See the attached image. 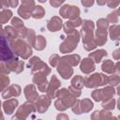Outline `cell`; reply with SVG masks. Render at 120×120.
I'll return each mask as SVG.
<instances>
[{"mask_svg": "<svg viewBox=\"0 0 120 120\" xmlns=\"http://www.w3.org/2000/svg\"><path fill=\"white\" fill-rule=\"evenodd\" d=\"M80 11L77 7L70 6V5H65L61 9H60V14L64 18H70V19H75L78 17Z\"/></svg>", "mask_w": 120, "mask_h": 120, "instance_id": "4", "label": "cell"}, {"mask_svg": "<svg viewBox=\"0 0 120 120\" xmlns=\"http://www.w3.org/2000/svg\"><path fill=\"white\" fill-rule=\"evenodd\" d=\"M0 81H1V82H0V91H3V89L8 84L9 79H8V77H7V76H2V75H0Z\"/></svg>", "mask_w": 120, "mask_h": 120, "instance_id": "25", "label": "cell"}, {"mask_svg": "<svg viewBox=\"0 0 120 120\" xmlns=\"http://www.w3.org/2000/svg\"><path fill=\"white\" fill-rule=\"evenodd\" d=\"M11 11L10 10H3L0 12V23H5L7 21H8L11 18Z\"/></svg>", "mask_w": 120, "mask_h": 120, "instance_id": "20", "label": "cell"}, {"mask_svg": "<svg viewBox=\"0 0 120 120\" xmlns=\"http://www.w3.org/2000/svg\"><path fill=\"white\" fill-rule=\"evenodd\" d=\"M106 1L107 0H97V2H98V5H104L106 3Z\"/></svg>", "mask_w": 120, "mask_h": 120, "instance_id": "36", "label": "cell"}, {"mask_svg": "<svg viewBox=\"0 0 120 120\" xmlns=\"http://www.w3.org/2000/svg\"><path fill=\"white\" fill-rule=\"evenodd\" d=\"M11 23L12 25H15V27H23V23L18 18H13L11 21Z\"/></svg>", "mask_w": 120, "mask_h": 120, "instance_id": "29", "label": "cell"}, {"mask_svg": "<svg viewBox=\"0 0 120 120\" xmlns=\"http://www.w3.org/2000/svg\"><path fill=\"white\" fill-rule=\"evenodd\" d=\"M35 111H36V108H35L34 104H32L30 102H26L22 106L20 107V109L17 112L16 117H18V118H25L29 114L30 112H35Z\"/></svg>", "mask_w": 120, "mask_h": 120, "instance_id": "5", "label": "cell"}, {"mask_svg": "<svg viewBox=\"0 0 120 120\" xmlns=\"http://www.w3.org/2000/svg\"><path fill=\"white\" fill-rule=\"evenodd\" d=\"M62 26V21L61 19L57 18V17H53L52 19H51V21L48 22V28L50 31L52 32H56L58 31Z\"/></svg>", "mask_w": 120, "mask_h": 120, "instance_id": "12", "label": "cell"}, {"mask_svg": "<svg viewBox=\"0 0 120 120\" xmlns=\"http://www.w3.org/2000/svg\"><path fill=\"white\" fill-rule=\"evenodd\" d=\"M118 4H119V0H109V2H108V6L112 8L117 7Z\"/></svg>", "mask_w": 120, "mask_h": 120, "instance_id": "30", "label": "cell"}, {"mask_svg": "<svg viewBox=\"0 0 120 120\" xmlns=\"http://www.w3.org/2000/svg\"><path fill=\"white\" fill-rule=\"evenodd\" d=\"M108 82V77L103 76L99 73H95L89 78L85 79V86L86 87H96L98 85H102Z\"/></svg>", "mask_w": 120, "mask_h": 120, "instance_id": "1", "label": "cell"}, {"mask_svg": "<svg viewBox=\"0 0 120 120\" xmlns=\"http://www.w3.org/2000/svg\"><path fill=\"white\" fill-rule=\"evenodd\" d=\"M113 94H114V89L112 87H106L100 90H95L92 93V97L96 101H100L112 98Z\"/></svg>", "mask_w": 120, "mask_h": 120, "instance_id": "3", "label": "cell"}, {"mask_svg": "<svg viewBox=\"0 0 120 120\" xmlns=\"http://www.w3.org/2000/svg\"><path fill=\"white\" fill-rule=\"evenodd\" d=\"M104 55H105V56L107 55V52L104 51V50H98V51H96V52L90 53V54H89V57L93 58L96 63H99V62L101 61V58H102Z\"/></svg>", "mask_w": 120, "mask_h": 120, "instance_id": "17", "label": "cell"}, {"mask_svg": "<svg viewBox=\"0 0 120 120\" xmlns=\"http://www.w3.org/2000/svg\"><path fill=\"white\" fill-rule=\"evenodd\" d=\"M24 94L28 100H35L38 98V93L36 91V88L33 84H29L24 88Z\"/></svg>", "mask_w": 120, "mask_h": 120, "instance_id": "11", "label": "cell"}, {"mask_svg": "<svg viewBox=\"0 0 120 120\" xmlns=\"http://www.w3.org/2000/svg\"><path fill=\"white\" fill-rule=\"evenodd\" d=\"M118 82H119L118 75H112V77L108 78V82H110L112 85H116V84H118Z\"/></svg>", "mask_w": 120, "mask_h": 120, "instance_id": "27", "label": "cell"}, {"mask_svg": "<svg viewBox=\"0 0 120 120\" xmlns=\"http://www.w3.org/2000/svg\"><path fill=\"white\" fill-rule=\"evenodd\" d=\"M60 118L68 119V115H66V114H59V115H57V119H60Z\"/></svg>", "mask_w": 120, "mask_h": 120, "instance_id": "35", "label": "cell"}, {"mask_svg": "<svg viewBox=\"0 0 120 120\" xmlns=\"http://www.w3.org/2000/svg\"><path fill=\"white\" fill-rule=\"evenodd\" d=\"M50 102H51V100H50V98H48V97H45V96H41V97H39V98L38 99V101H37V111L38 112H40V113H43L47 109H48V107H49V105H50Z\"/></svg>", "mask_w": 120, "mask_h": 120, "instance_id": "6", "label": "cell"}, {"mask_svg": "<svg viewBox=\"0 0 120 120\" xmlns=\"http://www.w3.org/2000/svg\"><path fill=\"white\" fill-rule=\"evenodd\" d=\"M54 106H55V108L57 109V110H59V111H65L66 109H67V107L62 103V101L59 99V100H56L55 102H54Z\"/></svg>", "mask_w": 120, "mask_h": 120, "instance_id": "28", "label": "cell"}, {"mask_svg": "<svg viewBox=\"0 0 120 120\" xmlns=\"http://www.w3.org/2000/svg\"><path fill=\"white\" fill-rule=\"evenodd\" d=\"M13 56V53L8 46V41L4 36H0V61H8Z\"/></svg>", "mask_w": 120, "mask_h": 120, "instance_id": "2", "label": "cell"}, {"mask_svg": "<svg viewBox=\"0 0 120 120\" xmlns=\"http://www.w3.org/2000/svg\"><path fill=\"white\" fill-rule=\"evenodd\" d=\"M110 35H111V38L115 40L118 39L119 37V30H118V25H113L110 28Z\"/></svg>", "mask_w": 120, "mask_h": 120, "instance_id": "22", "label": "cell"}, {"mask_svg": "<svg viewBox=\"0 0 120 120\" xmlns=\"http://www.w3.org/2000/svg\"><path fill=\"white\" fill-rule=\"evenodd\" d=\"M22 5L23 6H26L28 8H31L30 7V4L34 6V1L33 0H22Z\"/></svg>", "mask_w": 120, "mask_h": 120, "instance_id": "33", "label": "cell"}, {"mask_svg": "<svg viewBox=\"0 0 120 120\" xmlns=\"http://www.w3.org/2000/svg\"><path fill=\"white\" fill-rule=\"evenodd\" d=\"M64 1H65V0H51L50 3H51V5L53 6V7H58V6H59L60 4H62Z\"/></svg>", "mask_w": 120, "mask_h": 120, "instance_id": "32", "label": "cell"}, {"mask_svg": "<svg viewBox=\"0 0 120 120\" xmlns=\"http://www.w3.org/2000/svg\"><path fill=\"white\" fill-rule=\"evenodd\" d=\"M2 2H3V1H0V8H2Z\"/></svg>", "mask_w": 120, "mask_h": 120, "instance_id": "39", "label": "cell"}, {"mask_svg": "<svg viewBox=\"0 0 120 120\" xmlns=\"http://www.w3.org/2000/svg\"><path fill=\"white\" fill-rule=\"evenodd\" d=\"M46 75L44 74H37L34 77V82H36L38 84V87L40 91L45 92L46 91V85H47V80H46Z\"/></svg>", "mask_w": 120, "mask_h": 120, "instance_id": "9", "label": "cell"}, {"mask_svg": "<svg viewBox=\"0 0 120 120\" xmlns=\"http://www.w3.org/2000/svg\"><path fill=\"white\" fill-rule=\"evenodd\" d=\"M0 104H1V102H0ZM0 118H1V119L3 118V115H2V112H1V109H0Z\"/></svg>", "mask_w": 120, "mask_h": 120, "instance_id": "37", "label": "cell"}, {"mask_svg": "<svg viewBox=\"0 0 120 120\" xmlns=\"http://www.w3.org/2000/svg\"><path fill=\"white\" fill-rule=\"evenodd\" d=\"M99 114H101L100 118H111V112L108 111H102L99 112Z\"/></svg>", "mask_w": 120, "mask_h": 120, "instance_id": "31", "label": "cell"}, {"mask_svg": "<svg viewBox=\"0 0 120 120\" xmlns=\"http://www.w3.org/2000/svg\"><path fill=\"white\" fill-rule=\"evenodd\" d=\"M17 105H18V100L17 99H9V100L6 101L4 103V110H5L6 113L11 114L14 112Z\"/></svg>", "mask_w": 120, "mask_h": 120, "instance_id": "14", "label": "cell"}, {"mask_svg": "<svg viewBox=\"0 0 120 120\" xmlns=\"http://www.w3.org/2000/svg\"><path fill=\"white\" fill-rule=\"evenodd\" d=\"M59 65L57 67V70L58 72L61 74V76L64 78V79H68L71 77L72 75V68H70L68 67V64L62 62V61H59Z\"/></svg>", "mask_w": 120, "mask_h": 120, "instance_id": "7", "label": "cell"}, {"mask_svg": "<svg viewBox=\"0 0 120 120\" xmlns=\"http://www.w3.org/2000/svg\"><path fill=\"white\" fill-rule=\"evenodd\" d=\"M59 85H60L59 81L57 80V78H56L54 75H52V80H51V83H50L49 88H48V91H47V93H48L50 98H54L55 91H56V89L58 88Z\"/></svg>", "mask_w": 120, "mask_h": 120, "instance_id": "10", "label": "cell"}, {"mask_svg": "<svg viewBox=\"0 0 120 120\" xmlns=\"http://www.w3.org/2000/svg\"><path fill=\"white\" fill-rule=\"evenodd\" d=\"M3 4L5 7H16L18 5V0H3Z\"/></svg>", "mask_w": 120, "mask_h": 120, "instance_id": "26", "label": "cell"}, {"mask_svg": "<svg viewBox=\"0 0 120 120\" xmlns=\"http://www.w3.org/2000/svg\"><path fill=\"white\" fill-rule=\"evenodd\" d=\"M102 70L106 71L108 73H112L113 71V63H112V61H110V60L105 61L102 65Z\"/></svg>", "mask_w": 120, "mask_h": 120, "instance_id": "21", "label": "cell"}, {"mask_svg": "<svg viewBox=\"0 0 120 120\" xmlns=\"http://www.w3.org/2000/svg\"><path fill=\"white\" fill-rule=\"evenodd\" d=\"M79 60H80V56L77 55V54H72V55H68V56H65V57H62V58H59V61H62L66 64H70L71 66H76L78 63H79Z\"/></svg>", "mask_w": 120, "mask_h": 120, "instance_id": "16", "label": "cell"}, {"mask_svg": "<svg viewBox=\"0 0 120 120\" xmlns=\"http://www.w3.org/2000/svg\"><path fill=\"white\" fill-rule=\"evenodd\" d=\"M71 85L75 88H78V89H81L82 87V79L79 76H76L72 82H71Z\"/></svg>", "mask_w": 120, "mask_h": 120, "instance_id": "23", "label": "cell"}, {"mask_svg": "<svg viewBox=\"0 0 120 120\" xmlns=\"http://www.w3.org/2000/svg\"><path fill=\"white\" fill-rule=\"evenodd\" d=\"M34 46L37 50H42L46 46V39L42 36L36 37V42H34Z\"/></svg>", "mask_w": 120, "mask_h": 120, "instance_id": "19", "label": "cell"}, {"mask_svg": "<svg viewBox=\"0 0 120 120\" xmlns=\"http://www.w3.org/2000/svg\"><path fill=\"white\" fill-rule=\"evenodd\" d=\"M39 2H41V3H44V2H46V0H38Z\"/></svg>", "mask_w": 120, "mask_h": 120, "instance_id": "38", "label": "cell"}, {"mask_svg": "<svg viewBox=\"0 0 120 120\" xmlns=\"http://www.w3.org/2000/svg\"><path fill=\"white\" fill-rule=\"evenodd\" d=\"M94 3V0H82V4L85 7H90Z\"/></svg>", "mask_w": 120, "mask_h": 120, "instance_id": "34", "label": "cell"}, {"mask_svg": "<svg viewBox=\"0 0 120 120\" xmlns=\"http://www.w3.org/2000/svg\"><path fill=\"white\" fill-rule=\"evenodd\" d=\"M21 93V88L19 85L17 84H13L11 85L10 87H8V89H6L4 92H3V95L2 97L4 98H11L13 96H19Z\"/></svg>", "mask_w": 120, "mask_h": 120, "instance_id": "8", "label": "cell"}, {"mask_svg": "<svg viewBox=\"0 0 120 120\" xmlns=\"http://www.w3.org/2000/svg\"><path fill=\"white\" fill-rule=\"evenodd\" d=\"M95 69V65L94 63L91 61V59L85 58L82 60V64H81V70L84 73H89L91 71H93Z\"/></svg>", "mask_w": 120, "mask_h": 120, "instance_id": "13", "label": "cell"}, {"mask_svg": "<svg viewBox=\"0 0 120 120\" xmlns=\"http://www.w3.org/2000/svg\"><path fill=\"white\" fill-rule=\"evenodd\" d=\"M44 9L42 7L38 6V7H34L31 10V15L35 18V19H40L44 16Z\"/></svg>", "mask_w": 120, "mask_h": 120, "instance_id": "18", "label": "cell"}, {"mask_svg": "<svg viewBox=\"0 0 120 120\" xmlns=\"http://www.w3.org/2000/svg\"><path fill=\"white\" fill-rule=\"evenodd\" d=\"M79 107H80V112H88L92 108H93V103L89 99H82L79 101Z\"/></svg>", "mask_w": 120, "mask_h": 120, "instance_id": "15", "label": "cell"}, {"mask_svg": "<svg viewBox=\"0 0 120 120\" xmlns=\"http://www.w3.org/2000/svg\"><path fill=\"white\" fill-rule=\"evenodd\" d=\"M102 107L104 109H108V110H112L114 108V99L113 98H107L105 100V102L102 103Z\"/></svg>", "mask_w": 120, "mask_h": 120, "instance_id": "24", "label": "cell"}]
</instances>
